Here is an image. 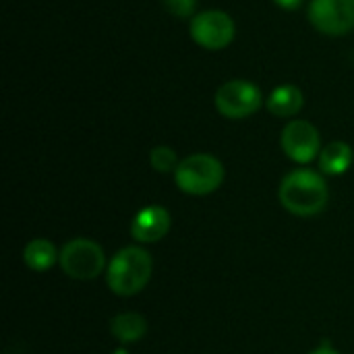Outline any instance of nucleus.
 I'll return each instance as SVG.
<instances>
[{"instance_id":"nucleus-1","label":"nucleus","mask_w":354,"mask_h":354,"mask_svg":"<svg viewBox=\"0 0 354 354\" xmlns=\"http://www.w3.org/2000/svg\"><path fill=\"white\" fill-rule=\"evenodd\" d=\"M280 205L297 218L319 216L330 203V187L322 172L311 168L290 170L278 187Z\"/></svg>"},{"instance_id":"nucleus-2","label":"nucleus","mask_w":354,"mask_h":354,"mask_svg":"<svg viewBox=\"0 0 354 354\" xmlns=\"http://www.w3.org/2000/svg\"><path fill=\"white\" fill-rule=\"evenodd\" d=\"M153 274V259L141 245L122 247L112 255L106 268V286L112 295L129 299L143 292Z\"/></svg>"},{"instance_id":"nucleus-3","label":"nucleus","mask_w":354,"mask_h":354,"mask_svg":"<svg viewBox=\"0 0 354 354\" xmlns=\"http://www.w3.org/2000/svg\"><path fill=\"white\" fill-rule=\"evenodd\" d=\"M224 164L212 153H191L180 160L174 172V185L180 193L191 197H205L216 193L224 183Z\"/></svg>"},{"instance_id":"nucleus-4","label":"nucleus","mask_w":354,"mask_h":354,"mask_svg":"<svg viewBox=\"0 0 354 354\" xmlns=\"http://www.w3.org/2000/svg\"><path fill=\"white\" fill-rule=\"evenodd\" d=\"M58 266L64 276L79 282H89L106 274L108 259L100 243H95L93 239L77 236L62 245Z\"/></svg>"},{"instance_id":"nucleus-5","label":"nucleus","mask_w":354,"mask_h":354,"mask_svg":"<svg viewBox=\"0 0 354 354\" xmlns=\"http://www.w3.org/2000/svg\"><path fill=\"white\" fill-rule=\"evenodd\" d=\"M214 104L224 118L241 120L253 116L263 106V93L253 81L232 79L218 87Z\"/></svg>"},{"instance_id":"nucleus-6","label":"nucleus","mask_w":354,"mask_h":354,"mask_svg":"<svg viewBox=\"0 0 354 354\" xmlns=\"http://www.w3.org/2000/svg\"><path fill=\"white\" fill-rule=\"evenodd\" d=\"M191 37L199 48L205 50H224L232 44L236 35V25L232 17L226 10L220 8H209L201 10L191 19Z\"/></svg>"},{"instance_id":"nucleus-7","label":"nucleus","mask_w":354,"mask_h":354,"mask_svg":"<svg viewBox=\"0 0 354 354\" xmlns=\"http://www.w3.org/2000/svg\"><path fill=\"white\" fill-rule=\"evenodd\" d=\"M309 21L324 35H346L354 29V0H311Z\"/></svg>"},{"instance_id":"nucleus-8","label":"nucleus","mask_w":354,"mask_h":354,"mask_svg":"<svg viewBox=\"0 0 354 354\" xmlns=\"http://www.w3.org/2000/svg\"><path fill=\"white\" fill-rule=\"evenodd\" d=\"M280 147L295 164H311L322 153V137L309 120H290L282 129Z\"/></svg>"},{"instance_id":"nucleus-9","label":"nucleus","mask_w":354,"mask_h":354,"mask_svg":"<svg viewBox=\"0 0 354 354\" xmlns=\"http://www.w3.org/2000/svg\"><path fill=\"white\" fill-rule=\"evenodd\" d=\"M172 226L170 212L162 205H145L131 220V236L139 245L160 243Z\"/></svg>"},{"instance_id":"nucleus-10","label":"nucleus","mask_w":354,"mask_h":354,"mask_svg":"<svg viewBox=\"0 0 354 354\" xmlns=\"http://www.w3.org/2000/svg\"><path fill=\"white\" fill-rule=\"evenodd\" d=\"M147 330H149L147 319L135 311L118 313L110 319V334L120 346H131V344L141 342L145 338Z\"/></svg>"},{"instance_id":"nucleus-11","label":"nucleus","mask_w":354,"mask_h":354,"mask_svg":"<svg viewBox=\"0 0 354 354\" xmlns=\"http://www.w3.org/2000/svg\"><path fill=\"white\" fill-rule=\"evenodd\" d=\"M58 261H60V251L48 239H31L23 247V263L27 270L35 274L50 272L54 266H58Z\"/></svg>"},{"instance_id":"nucleus-12","label":"nucleus","mask_w":354,"mask_h":354,"mask_svg":"<svg viewBox=\"0 0 354 354\" xmlns=\"http://www.w3.org/2000/svg\"><path fill=\"white\" fill-rule=\"evenodd\" d=\"M354 162L353 147L346 141H332L326 147H322V153L317 158L319 172L326 176H342L351 170Z\"/></svg>"},{"instance_id":"nucleus-13","label":"nucleus","mask_w":354,"mask_h":354,"mask_svg":"<svg viewBox=\"0 0 354 354\" xmlns=\"http://www.w3.org/2000/svg\"><path fill=\"white\" fill-rule=\"evenodd\" d=\"M303 104H305V97L297 85H280L270 93L266 108L270 110V114L278 118H290L303 110Z\"/></svg>"},{"instance_id":"nucleus-14","label":"nucleus","mask_w":354,"mask_h":354,"mask_svg":"<svg viewBox=\"0 0 354 354\" xmlns=\"http://www.w3.org/2000/svg\"><path fill=\"white\" fill-rule=\"evenodd\" d=\"M149 164L156 172L160 174H168V172H176L180 160L176 156V151L168 145H156L149 151Z\"/></svg>"},{"instance_id":"nucleus-15","label":"nucleus","mask_w":354,"mask_h":354,"mask_svg":"<svg viewBox=\"0 0 354 354\" xmlns=\"http://www.w3.org/2000/svg\"><path fill=\"white\" fill-rule=\"evenodd\" d=\"M166 10L178 19H187V17H195V8H197V0H162Z\"/></svg>"},{"instance_id":"nucleus-16","label":"nucleus","mask_w":354,"mask_h":354,"mask_svg":"<svg viewBox=\"0 0 354 354\" xmlns=\"http://www.w3.org/2000/svg\"><path fill=\"white\" fill-rule=\"evenodd\" d=\"M309 354H340V351H336L328 340H324L317 348H313Z\"/></svg>"},{"instance_id":"nucleus-17","label":"nucleus","mask_w":354,"mask_h":354,"mask_svg":"<svg viewBox=\"0 0 354 354\" xmlns=\"http://www.w3.org/2000/svg\"><path fill=\"white\" fill-rule=\"evenodd\" d=\"M274 2L284 10H295V8H299L303 4V0H274Z\"/></svg>"},{"instance_id":"nucleus-18","label":"nucleus","mask_w":354,"mask_h":354,"mask_svg":"<svg viewBox=\"0 0 354 354\" xmlns=\"http://www.w3.org/2000/svg\"><path fill=\"white\" fill-rule=\"evenodd\" d=\"M112 354H131V353H129V348H127V346H118V348H114V351H112Z\"/></svg>"}]
</instances>
